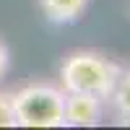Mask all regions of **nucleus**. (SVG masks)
Returning a JSON list of instances; mask_svg holds the SVG:
<instances>
[{
  "mask_svg": "<svg viewBox=\"0 0 130 130\" xmlns=\"http://www.w3.org/2000/svg\"><path fill=\"white\" fill-rule=\"evenodd\" d=\"M39 5L52 24H73L83 16L89 0H39Z\"/></svg>",
  "mask_w": 130,
  "mask_h": 130,
  "instance_id": "nucleus-4",
  "label": "nucleus"
},
{
  "mask_svg": "<svg viewBox=\"0 0 130 130\" xmlns=\"http://www.w3.org/2000/svg\"><path fill=\"white\" fill-rule=\"evenodd\" d=\"M16 115H13V96L0 91V127H13Z\"/></svg>",
  "mask_w": 130,
  "mask_h": 130,
  "instance_id": "nucleus-6",
  "label": "nucleus"
},
{
  "mask_svg": "<svg viewBox=\"0 0 130 130\" xmlns=\"http://www.w3.org/2000/svg\"><path fill=\"white\" fill-rule=\"evenodd\" d=\"M8 47L3 44V42H0V78H3V75H5V70H8Z\"/></svg>",
  "mask_w": 130,
  "mask_h": 130,
  "instance_id": "nucleus-7",
  "label": "nucleus"
},
{
  "mask_svg": "<svg viewBox=\"0 0 130 130\" xmlns=\"http://www.w3.org/2000/svg\"><path fill=\"white\" fill-rule=\"evenodd\" d=\"M13 96L18 127H65V91L52 83H29Z\"/></svg>",
  "mask_w": 130,
  "mask_h": 130,
  "instance_id": "nucleus-2",
  "label": "nucleus"
},
{
  "mask_svg": "<svg viewBox=\"0 0 130 130\" xmlns=\"http://www.w3.org/2000/svg\"><path fill=\"white\" fill-rule=\"evenodd\" d=\"M107 102L112 104V112L117 120L130 125V70H120V75L115 81V89L107 96Z\"/></svg>",
  "mask_w": 130,
  "mask_h": 130,
  "instance_id": "nucleus-5",
  "label": "nucleus"
},
{
  "mask_svg": "<svg viewBox=\"0 0 130 130\" xmlns=\"http://www.w3.org/2000/svg\"><path fill=\"white\" fill-rule=\"evenodd\" d=\"M104 99L94 94H65V125L68 127H94L102 122Z\"/></svg>",
  "mask_w": 130,
  "mask_h": 130,
  "instance_id": "nucleus-3",
  "label": "nucleus"
},
{
  "mask_svg": "<svg viewBox=\"0 0 130 130\" xmlns=\"http://www.w3.org/2000/svg\"><path fill=\"white\" fill-rule=\"evenodd\" d=\"M120 70L122 68L117 62L99 52L78 50L70 52L60 65V89L65 94H94L107 102Z\"/></svg>",
  "mask_w": 130,
  "mask_h": 130,
  "instance_id": "nucleus-1",
  "label": "nucleus"
}]
</instances>
